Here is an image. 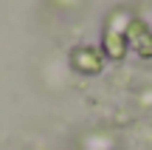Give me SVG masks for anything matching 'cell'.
<instances>
[{
    "instance_id": "obj_2",
    "label": "cell",
    "mask_w": 152,
    "mask_h": 150,
    "mask_svg": "<svg viewBox=\"0 0 152 150\" xmlns=\"http://www.w3.org/2000/svg\"><path fill=\"white\" fill-rule=\"evenodd\" d=\"M71 60H73V65L82 68L85 74H96L99 68H102V54L93 51V48H79V51H73Z\"/></svg>"
},
{
    "instance_id": "obj_1",
    "label": "cell",
    "mask_w": 152,
    "mask_h": 150,
    "mask_svg": "<svg viewBox=\"0 0 152 150\" xmlns=\"http://www.w3.org/2000/svg\"><path fill=\"white\" fill-rule=\"evenodd\" d=\"M124 37L132 43V48H135L141 57H152V34L144 28V23H130V28H127Z\"/></svg>"
}]
</instances>
